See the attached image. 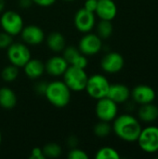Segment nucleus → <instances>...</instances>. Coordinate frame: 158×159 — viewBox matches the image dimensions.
Segmentation results:
<instances>
[{
	"label": "nucleus",
	"mask_w": 158,
	"mask_h": 159,
	"mask_svg": "<svg viewBox=\"0 0 158 159\" xmlns=\"http://www.w3.org/2000/svg\"><path fill=\"white\" fill-rule=\"evenodd\" d=\"M106 97H108L117 104L124 103L128 102L130 98V89L124 84H110Z\"/></svg>",
	"instance_id": "nucleus-16"
},
{
	"label": "nucleus",
	"mask_w": 158,
	"mask_h": 159,
	"mask_svg": "<svg viewBox=\"0 0 158 159\" xmlns=\"http://www.w3.org/2000/svg\"><path fill=\"white\" fill-rule=\"evenodd\" d=\"M45 157L47 158H58L61 155V147L55 143H50L46 144L42 148Z\"/></svg>",
	"instance_id": "nucleus-24"
},
{
	"label": "nucleus",
	"mask_w": 158,
	"mask_h": 159,
	"mask_svg": "<svg viewBox=\"0 0 158 159\" xmlns=\"http://www.w3.org/2000/svg\"><path fill=\"white\" fill-rule=\"evenodd\" d=\"M142 129L139 120L129 114L117 116L113 120V131L119 139L128 143L137 142Z\"/></svg>",
	"instance_id": "nucleus-1"
},
{
	"label": "nucleus",
	"mask_w": 158,
	"mask_h": 159,
	"mask_svg": "<svg viewBox=\"0 0 158 159\" xmlns=\"http://www.w3.org/2000/svg\"><path fill=\"white\" fill-rule=\"evenodd\" d=\"M65 1H74V0H65Z\"/></svg>",
	"instance_id": "nucleus-39"
},
{
	"label": "nucleus",
	"mask_w": 158,
	"mask_h": 159,
	"mask_svg": "<svg viewBox=\"0 0 158 159\" xmlns=\"http://www.w3.org/2000/svg\"><path fill=\"white\" fill-rule=\"evenodd\" d=\"M47 100L57 108L65 107L71 100V89L61 80L47 83L45 94Z\"/></svg>",
	"instance_id": "nucleus-2"
},
{
	"label": "nucleus",
	"mask_w": 158,
	"mask_h": 159,
	"mask_svg": "<svg viewBox=\"0 0 158 159\" xmlns=\"http://www.w3.org/2000/svg\"><path fill=\"white\" fill-rule=\"evenodd\" d=\"M97 34L102 39L109 38L114 31V26L112 24V20H101L100 22L97 24Z\"/></svg>",
	"instance_id": "nucleus-21"
},
{
	"label": "nucleus",
	"mask_w": 158,
	"mask_h": 159,
	"mask_svg": "<svg viewBox=\"0 0 158 159\" xmlns=\"http://www.w3.org/2000/svg\"><path fill=\"white\" fill-rule=\"evenodd\" d=\"M19 75V68L10 63V65L6 66L1 72V77L6 82L14 81Z\"/></svg>",
	"instance_id": "nucleus-25"
},
{
	"label": "nucleus",
	"mask_w": 158,
	"mask_h": 159,
	"mask_svg": "<svg viewBox=\"0 0 158 159\" xmlns=\"http://www.w3.org/2000/svg\"><path fill=\"white\" fill-rule=\"evenodd\" d=\"M19 5L21 8H28L33 5V0H20Z\"/></svg>",
	"instance_id": "nucleus-34"
},
{
	"label": "nucleus",
	"mask_w": 158,
	"mask_h": 159,
	"mask_svg": "<svg viewBox=\"0 0 158 159\" xmlns=\"http://www.w3.org/2000/svg\"><path fill=\"white\" fill-rule=\"evenodd\" d=\"M20 34L23 42L31 46L40 45L45 40V33L43 29L35 24L23 26Z\"/></svg>",
	"instance_id": "nucleus-13"
},
{
	"label": "nucleus",
	"mask_w": 158,
	"mask_h": 159,
	"mask_svg": "<svg viewBox=\"0 0 158 159\" xmlns=\"http://www.w3.org/2000/svg\"><path fill=\"white\" fill-rule=\"evenodd\" d=\"M132 100L140 104H146L154 102L156 98V91L148 85H138L130 91Z\"/></svg>",
	"instance_id": "nucleus-12"
},
{
	"label": "nucleus",
	"mask_w": 158,
	"mask_h": 159,
	"mask_svg": "<svg viewBox=\"0 0 158 159\" xmlns=\"http://www.w3.org/2000/svg\"><path fill=\"white\" fill-rule=\"evenodd\" d=\"M55 2H56V0H33V3H34L35 5L40 6V7H50Z\"/></svg>",
	"instance_id": "nucleus-32"
},
{
	"label": "nucleus",
	"mask_w": 158,
	"mask_h": 159,
	"mask_svg": "<svg viewBox=\"0 0 158 159\" xmlns=\"http://www.w3.org/2000/svg\"><path fill=\"white\" fill-rule=\"evenodd\" d=\"M117 14V7L114 0H98L95 15L100 20H113Z\"/></svg>",
	"instance_id": "nucleus-14"
},
{
	"label": "nucleus",
	"mask_w": 158,
	"mask_h": 159,
	"mask_svg": "<svg viewBox=\"0 0 158 159\" xmlns=\"http://www.w3.org/2000/svg\"><path fill=\"white\" fill-rule=\"evenodd\" d=\"M68 158L69 159H88V156L87 155V153L79 148L74 147L71 149V151L68 154Z\"/></svg>",
	"instance_id": "nucleus-28"
},
{
	"label": "nucleus",
	"mask_w": 158,
	"mask_h": 159,
	"mask_svg": "<svg viewBox=\"0 0 158 159\" xmlns=\"http://www.w3.org/2000/svg\"><path fill=\"white\" fill-rule=\"evenodd\" d=\"M95 158L96 159H119L120 158V155L119 153L109 146H105V147H102L101 149H99L95 155Z\"/></svg>",
	"instance_id": "nucleus-22"
},
{
	"label": "nucleus",
	"mask_w": 158,
	"mask_h": 159,
	"mask_svg": "<svg viewBox=\"0 0 158 159\" xmlns=\"http://www.w3.org/2000/svg\"><path fill=\"white\" fill-rule=\"evenodd\" d=\"M138 117L144 123L155 122L158 118V106L153 102L141 105L138 111Z\"/></svg>",
	"instance_id": "nucleus-18"
},
{
	"label": "nucleus",
	"mask_w": 158,
	"mask_h": 159,
	"mask_svg": "<svg viewBox=\"0 0 158 159\" xmlns=\"http://www.w3.org/2000/svg\"><path fill=\"white\" fill-rule=\"evenodd\" d=\"M47 45L53 52H61L66 47V41L63 34L60 32H52L47 36Z\"/></svg>",
	"instance_id": "nucleus-19"
},
{
	"label": "nucleus",
	"mask_w": 158,
	"mask_h": 159,
	"mask_svg": "<svg viewBox=\"0 0 158 159\" xmlns=\"http://www.w3.org/2000/svg\"><path fill=\"white\" fill-rule=\"evenodd\" d=\"M69 63L62 56H53L45 63V71L53 76H60L64 74Z\"/></svg>",
	"instance_id": "nucleus-15"
},
{
	"label": "nucleus",
	"mask_w": 158,
	"mask_h": 159,
	"mask_svg": "<svg viewBox=\"0 0 158 159\" xmlns=\"http://www.w3.org/2000/svg\"><path fill=\"white\" fill-rule=\"evenodd\" d=\"M63 82L71 89V91H82L85 90L87 81L88 78L85 69H81L73 65H69L64 72Z\"/></svg>",
	"instance_id": "nucleus-3"
},
{
	"label": "nucleus",
	"mask_w": 158,
	"mask_h": 159,
	"mask_svg": "<svg viewBox=\"0 0 158 159\" xmlns=\"http://www.w3.org/2000/svg\"><path fill=\"white\" fill-rule=\"evenodd\" d=\"M68 143L70 144V146H72V148H74V147L76 146L77 139H76L75 137H71V138H69V140H68Z\"/></svg>",
	"instance_id": "nucleus-35"
},
{
	"label": "nucleus",
	"mask_w": 158,
	"mask_h": 159,
	"mask_svg": "<svg viewBox=\"0 0 158 159\" xmlns=\"http://www.w3.org/2000/svg\"><path fill=\"white\" fill-rule=\"evenodd\" d=\"M0 25L4 32L12 36L20 34L24 26L21 16L14 10H7L2 12Z\"/></svg>",
	"instance_id": "nucleus-6"
},
{
	"label": "nucleus",
	"mask_w": 158,
	"mask_h": 159,
	"mask_svg": "<svg viewBox=\"0 0 158 159\" xmlns=\"http://www.w3.org/2000/svg\"><path fill=\"white\" fill-rule=\"evenodd\" d=\"M117 103L109 99L108 97L97 100V103L95 106V114L99 120L112 122L117 116Z\"/></svg>",
	"instance_id": "nucleus-8"
},
{
	"label": "nucleus",
	"mask_w": 158,
	"mask_h": 159,
	"mask_svg": "<svg viewBox=\"0 0 158 159\" xmlns=\"http://www.w3.org/2000/svg\"><path fill=\"white\" fill-rule=\"evenodd\" d=\"M137 142L140 148L147 154L158 152V127L147 126L142 129Z\"/></svg>",
	"instance_id": "nucleus-5"
},
{
	"label": "nucleus",
	"mask_w": 158,
	"mask_h": 159,
	"mask_svg": "<svg viewBox=\"0 0 158 159\" xmlns=\"http://www.w3.org/2000/svg\"><path fill=\"white\" fill-rule=\"evenodd\" d=\"M88 61L87 56H85L81 53L80 55H78L75 58V60L70 65H73V66H75V67H78L81 69H85L88 66Z\"/></svg>",
	"instance_id": "nucleus-29"
},
{
	"label": "nucleus",
	"mask_w": 158,
	"mask_h": 159,
	"mask_svg": "<svg viewBox=\"0 0 158 159\" xmlns=\"http://www.w3.org/2000/svg\"><path fill=\"white\" fill-rule=\"evenodd\" d=\"M30 157L32 159H45V156L43 154V151H42V148H38V147H35L32 150V153H31V156Z\"/></svg>",
	"instance_id": "nucleus-31"
},
{
	"label": "nucleus",
	"mask_w": 158,
	"mask_h": 159,
	"mask_svg": "<svg viewBox=\"0 0 158 159\" xmlns=\"http://www.w3.org/2000/svg\"><path fill=\"white\" fill-rule=\"evenodd\" d=\"M125 65L124 57L118 52H108L105 54L101 61L102 69L107 74L119 73Z\"/></svg>",
	"instance_id": "nucleus-11"
},
{
	"label": "nucleus",
	"mask_w": 158,
	"mask_h": 159,
	"mask_svg": "<svg viewBox=\"0 0 158 159\" xmlns=\"http://www.w3.org/2000/svg\"><path fill=\"white\" fill-rule=\"evenodd\" d=\"M17 104V96L13 89L7 87L0 89V106L4 109H13Z\"/></svg>",
	"instance_id": "nucleus-20"
},
{
	"label": "nucleus",
	"mask_w": 158,
	"mask_h": 159,
	"mask_svg": "<svg viewBox=\"0 0 158 159\" xmlns=\"http://www.w3.org/2000/svg\"><path fill=\"white\" fill-rule=\"evenodd\" d=\"M97 3H98V0H86L83 7L88 11L95 13L96 7H97Z\"/></svg>",
	"instance_id": "nucleus-30"
},
{
	"label": "nucleus",
	"mask_w": 158,
	"mask_h": 159,
	"mask_svg": "<svg viewBox=\"0 0 158 159\" xmlns=\"http://www.w3.org/2000/svg\"><path fill=\"white\" fill-rule=\"evenodd\" d=\"M6 7V2L5 0H0V13H2L5 9Z\"/></svg>",
	"instance_id": "nucleus-36"
},
{
	"label": "nucleus",
	"mask_w": 158,
	"mask_h": 159,
	"mask_svg": "<svg viewBox=\"0 0 158 159\" xmlns=\"http://www.w3.org/2000/svg\"><path fill=\"white\" fill-rule=\"evenodd\" d=\"M63 51V55L62 57L66 60V61L69 63V65L75 60V58L81 54L80 50L78 49V48H75L74 46H68L65 47Z\"/></svg>",
	"instance_id": "nucleus-26"
},
{
	"label": "nucleus",
	"mask_w": 158,
	"mask_h": 159,
	"mask_svg": "<svg viewBox=\"0 0 158 159\" xmlns=\"http://www.w3.org/2000/svg\"><path fill=\"white\" fill-rule=\"evenodd\" d=\"M110 87L109 80L102 75L96 74L88 76L85 90L88 95L95 100H99L107 96Z\"/></svg>",
	"instance_id": "nucleus-4"
},
{
	"label": "nucleus",
	"mask_w": 158,
	"mask_h": 159,
	"mask_svg": "<svg viewBox=\"0 0 158 159\" xmlns=\"http://www.w3.org/2000/svg\"><path fill=\"white\" fill-rule=\"evenodd\" d=\"M47 83L46 82H39L35 85V92H37L38 94L40 95H44L45 94V91H46V89H47Z\"/></svg>",
	"instance_id": "nucleus-33"
},
{
	"label": "nucleus",
	"mask_w": 158,
	"mask_h": 159,
	"mask_svg": "<svg viewBox=\"0 0 158 159\" xmlns=\"http://www.w3.org/2000/svg\"><path fill=\"white\" fill-rule=\"evenodd\" d=\"M102 48V40L97 34L86 33L78 43V49L85 56H93L99 53Z\"/></svg>",
	"instance_id": "nucleus-9"
},
{
	"label": "nucleus",
	"mask_w": 158,
	"mask_h": 159,
	"mask_svg": "<svg viewBox=\"0 0 158 159\" xmlns=\"http://www.w3.org/2000/svg\"><path fill=\"white\" fill-rule=\"evenodd\" d=\"M2 143V134H1V131H0V144Z\"/></svg>",
	"instance_id": "nucleus-37"
},
{
	"label": "nucleus",
	"mask_w": 158,
	"mask_h": 159,
	"mask_svg": "<svg viewBox=\"0 0 158 159\" xmlns=\"http://www.w3.org/2000/svg\"><path fill=\"white\" fill-rule=\"evenodd\" d=\"M156 98L158 99V89H157V91H156Z\"/></svg>",
	"instance_id": "nucleus-38"
},
{
	"label": "nucleus",
	"mask_w": 158,
	"mask_h": 159,
	"mask_svg": "<svg viewBox=\"0 0 158 159\" xmlns=\"http://www.w3.org/2000/svg\"><path fill=\"white\" fill-rule=\"evenodd\" d=\"M26 76L30 79H37L43 75L45 71V63L41 60L30 59L23 66Z\"/></svg>",
	"instance_id": "nucleus-17"
},
{
	"label": "nucleus",
	"mask_w": 158,
	"mask_h": 159,
	"mask_svg": "<svg viewBox=\"0 0 158 159\" xmlns=\"http://www.w3.org/2000/svg\"><path fill=\"white\" fill-rule=\"evenodd\" d=\"M112 126L110 125V122L101 121L98 122L93 129L94 134L99 138H105L112 132Z\"/></svg>",
	"instance_id": "nucleus-23"
},
{
	"label": "nucleus",
	"mask_w": 158,
	"mask_h": 159,
	"mask_svg": "<svg viewBox=\"0 0 158 159\" xmlns=\"http://www.w3.org/2000/svg\"><path fill=\"white\" fill-rule=\"evenodd\" d=\"M7 55L9 62L20 68L31 59V50L23 43H12L7 48Z\"/></svg>",
	"instance_id": "nucleus-7"
},
{
	"label": "nucleus",
	"mask_w": 158,
	"mask_h": 159,
	"mask_svg": "<svg viewBox=\"0 0 158 159\" xmlns=\"http://www.w3.org/2000/svg\"><path fill=\"white\" fill-rule=\"evenodd\" d=\"M12 35H10L9 34L6 33V32H0V48L1 49H5L7 48L12 43H13V39H12Z\"/></svg>",
	"instance_id": "nucleus-27"
},
{
	"label": "nucleus",
	"mask_w": 158,
	"mask_h": 159,
	"mask_svg": "<svg viewBox=\"0 0 158 159\" xmlns=\"http://www.w3.org/2000/svg\"><path fill=\"white\" fill-rule=\"evenodd\" d=\"M74 22L75 28L83 33H89L95 26L96 23V18L95 13L86 10L84 7L78 9L74 15Z\"/></svg>",
	"instance_id": "nucleus-10"
}]
</instances>
